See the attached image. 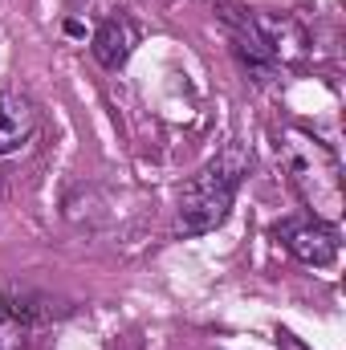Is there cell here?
Returning a JSON list of instances; mask_svg holds the SVG:
<instances>
[{"label": "cell", "instance_id": "cell-1", "mask_svg": "<svg viewBox=\"0 0 346 350\" xmlns=\"http://www.w3.org/2000/svg\"><path fill=\"white\" fill-rule=\"evenodd\" d=\"M253 167V151L241 139H228L200 172L179 187V232L183 237H204L220 228L232 212V200Z\"/></svg>", "mask_w": 346, "mask_h": 350}, {"label": "cell", "instance_id": "cell-2", "mask_svg": "<svg viewBox=\"0 0 346 350\" xmlns=\"http://www.w3.org/2000/svg\"><path fill=\"white\" fill-rule=\"evenodd\" d=\"M277 151L285 159L289 183L310 204V216L338 220L343 216V163H338L334 147L310 131H285L277 139Z\"/></svg>", "mask_w": 346, "mask_h": 350}, {"label": "cell", "instance_id": "cell-3", "mask_svg": "<svg viewBox=\"0 0 346 350\" xmlns=\"http://www.w3.org/2000/svg\"><path fill=\"white\" fill-rule=\"evenodd\" d=\"M273 237L302 265H314V269H330L343 249L338 228L330 220H318V216H281L273 224Z\"/></svg>", "mask_w": 346, "mask_h": 350}, {"label": "cell", "instance_id": "cell-4", "mask_svg": "<svg viewBox=\"0 0 346 350\" xmlns=\"http://www.w3.org/2000/svg\"><path fill=\"white\" fill-rule=\"evenodd\" d=\"M220 25H224V33H228V45H232L237 62H241L257 82H265L277 66H273V53H269V45H265V37H261L257 12L220 0Z\"/></svg>", "mask_w": 346, "mask_h": 350}, {"label": "cell", "instance_id": "cell-5", "mask_svg": "<svg viewBox=\"0 0 346 350\" xmlns=\"http://www.w3.org/2000/svg\"><path fill=\"white\" fill-rule=\"evenodd\" d=\"M139 41H143L139 25H135L127 12H114V16H106V21L94 29L90 53H94V62H98L102 70H122V66L131 62V53L139 49Z\"/></svg>", "mask_w": 346, "mask_h": 350}, {"label": "cell", "instance_id": "cell-6", "mask_svg": "<svg viewBox=\"0 0 346 350\" xmlns=\"http://www.w3.org/2000/svg\"><path fill=\"white\" fill-rule=\"evenodd\" d=\"M0 310L8 318H16L21 326H49V322H62L70 314V306L45 289H33V285H8L4 297H0Z\"/></svg>", "mask_w": 346, "mask_h": 350}, {"label": "cell", "instance_id": "cell-7", "mask_svg": "<svg viewBox=\"0 0 346 350\" xmlns=\"http://www.w3.org/2000/svg\"><path fill=\"white\" fill-rule=\"evenodd\" d=\"M41 126V114H37V102L29 94H16V90H0V155H12L21 151Z\"/></svg>", "mask_w": 346, "mask_h": 350}, {"label": "cell", "instance_id": "cell-8", "mask_svg": "<svg viewBox=\"0 0 346 350\" xmlns=\"http://www.w3.org/2000/svg\"><path fill=\"white\" fill-rule=\"evenodd\" d=\"M257 25H261V37L273 53V66H297L306 62L310 53V37L306 29L293 21V16H269V12H257Z\"/></svg>", "mask_w": 346, "mask_h": 350}, {"label": "cell", "instance_id": "cell-9", "mask_svg": "<svg viewBox=\"0 0 346 350\" xmlns=\"http://www.w3.org/2000/svg\"><path fill=\"white\" fill-rule=\"evenodd\" d=\"M29 347V326H21L16 318H8L0 310V350H25Z\"/></svg>", "mask_w": 346, "mask_h": 350}]
</instances>
